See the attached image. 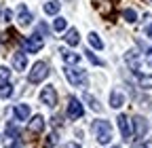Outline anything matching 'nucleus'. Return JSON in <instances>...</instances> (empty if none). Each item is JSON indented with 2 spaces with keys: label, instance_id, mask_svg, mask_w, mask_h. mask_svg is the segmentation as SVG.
<instances>
[{
  "label": "nucleus",
  "instance_id": "f257e3e1",
  "mask_svg": "<svg viewBox=\"0 0 152 148\" xmlns=\"http://www.w3.org/2000/svg\"><path fill=\"white\" fill-rule=\"evenodd\" d=\"M93 133H95V138H97L99 144H110L112 142V125L108 121L97 119L93 123Z\"/></svg>",
  "mask_w": 152,
  "mask_h": 148
},
{
  "label": "nucleus",
  "instance_id": "f03ea898",
  "mask_svg": "<svg viewBox=\"0 0 152 148\" xmlns=\"http://www.w3.org/2000/svg\"><path fill=\"white\" fill-rule=\"evenodd\" d=\"M49 66L45 64V62H36L34 66H32V70H30V74H28V83H32V85H36V83H42L47 76H49Z\"/></svg>",
  "mask_w": 152,
  "mask_h": 148
},
{
  "label": "nucleus",
  "instance_id": "7ed1b4c3",
  "mask_svg": "<svg viewBox=\"0 0 152 148\" xmlns=\"http://www.w3.org/2000/svg\"><path fill=\"white\" fill-rule=\"evenodd\" d=\"M64 74L70 81V85H74V87H85L87 85V70H83V68H66Z\"/></svg>",
  "mask_w": 152,
  "mask_h": 148
},
{
  "label": "nucleus",
  "instance_id": "20e7f679",
  "mask_svg": "<svg viewBox=\"0 0 152 148\" xmlns=\"http://www.w3.org/2000/svg\"><path fill=\"white\" fill-rule=\"evenodd\" d=\"M68 119L70 121H78L83 114H85V108H83V104L78 102V97H70L68 100Z\"/></svg>",
  "mask_w": 152,
  "mask_h": 148
},
{
  "label": "nucleus",
  "instance_id": "39448f33",
  "mask_svg": "<svg viewBox=\"0 0 152 148\" xmlns=\"http://www.w3.org/2000/svg\"><path fill=\"white\" fill-rule=\"evenodd\" d=\"M40 102H42L45 106H49V108H55V106H57V91H55L53 85L42 87V91H40Z\"/></svg>",
  "mask_w": 152,
  "mask_h": 148
},
{
  "label": "nucleus",
  "instance_id": "423d86ee",
  "mask_svg": "<svg viewBox=\"0 0 152 148\" xmlns=\"http://www.w3.org/2000/svg\"><path fill=\"white\" fill-rule=\"evenodd\" d=\"M42 36H38V34H32V36H28V38L23 40V49H26V53H38L42 49Z\"/></svg>",
  "mask_w": 152,
  "mask_h": 148
},
{
  "label": "nucleus",
  "instance_id": "0eeeda50",
  "mask_svg": "<svg viewBox=\"0 0 152 148\" xmlns=\"http://www.w3.org/2000/svg\"><path fill=\"white\" fill-rule=\"evenodd\" d=\"M133 133H135L137 140H144L146 133H148V121L144 116H133Z\"/></svg>",
  "mask_w": 152,
  "mask_h": 148
},
{
  "label": "nucleus",
  "instance_id": "6e6552de",
  "mask_svg": "<svg viewBox=\"0 0 152 148\" xmlns=\"http://www.w3.org/2000/svg\"><path fill=\"white\" fill-rule=\"evenodd\" d=\"M116 123H118V131H121V138L125 140V142H129L131 140V121L125 116V114H118V119H116Z\"/></svg>",
  "mask_w": 152,
  "mask_h": 148
},
{
  "label": "nucleus",
  "instance_id": "1a4fd4ad",
  "mask_svg": "<svg viewBox=\"0 0 152 148\" xmlns=\"http://www.w3.org/2000/svg\"><path fill=\"white\" fill-rule=\"evenodd\" d=\"M32 13L28 11V7L26 4H19L17 7V21H19V26H30L32 23Z\"/></svg>",
  "mask_w": 152,
  "mask_h": 148
},
{
  "label": "nucleus",
  "instance_id": "9d476101",
  "mask_svg": "<svg viewBox=\"0 0 152 148\" xmlns=\"http://www.w3.org/2000/svg\"><path fill=\"white\" fill-rule=\"evenodd\" d=\"M125 62L129 64V68L133 70V72H140V55H137V51L135 49H131V51H127L125 53Z\"/></svg>",
  "mask_w": 152,
  "mask_h": 148
},
{
  "label": "nucleus",
  "instance_id": "9b49d317",
  "mask_svg": "<svg viewBox=\"0 0 152 148\" xmlns=\"http://www.w3.org/2000/svg\"><path fill=\"white\" fill-rule=\"evenodd\" d=\"M13 112H15L17 121H28V119H30V106H28V104H17V106L13 108Z\"/></svg>",
  "mask_w": 152,
  "mask_h": 148
},
{
  "label": "nucleus",
  "instance_id": "f8f14e48",
  "mask_svg": "<svg viewBox=\"0 0 152 148\" xmlns=\"http://www.w3.org/2000/svg\"><path fill=\"white\" fill-rule=\"evenodd\" d=\"M26 66H28L26 53H23V51H17V53H13V68H15V70H26Z\"/></svg>",
  "mask_w": 152,
  "mask_h": 148
},
{
  "label": "nucleus",
  "instance_id": "ddd939ff",
  "mask_svg": "<svg viewBox=\"0 0 152 148\" xmlns=\"http://www.w3.org/2000/svg\"><path fill=\"white\" fill-rule=\"evenodd\" d=\"M64 40H66V45L76 47V45L80 42V38H78V30H76V28H70V30L66 32V36H64Z\"/></svg>",
  "mask_w": 152,
  "mask_h": 148
},
{
  "label": "nucleus",
  "instance_id": "4468645a",
  "mask_svg": "<svg viewBox=\"0 0 152 148\" xmlns=\"http://www.w3.org/2000/svg\"><path fill=\"white\" fill-rule=\"evenodd\" d=\"M42 129H45V119H42L40 114H36V116L30 121V131H32V133H40Z\"/></svg>",
  "mask_w": 152,
  "mask_h": 148
},
{
  "label": "nucleus",
  "instance_id": "2eb2a0df",
  "mask_svg": "<svg viewBox=\"0 0 152 148\" xmlns=\"http://www.w3.org/2000/svg\"><path fill=\"white\" fill-rule=\"evenodd\" d=\"M123 104H125V95L121 93V91H112V93H110V106L118 110Z\"/></svg>",
  "mask_w": 152,
  "mask_h": 148
},
{
  "label": "nucleus",
  "instance_id": "dca6fc26",
  "mask_svg": "<svg viewBox=\"0 0 152 148\" xmlns=\"http://www.w3.org/2000/svg\"><path fill=\"white\" fill-rule=\"evenodd\" d=\"M61 9V4L57 2V0H49V2H45V13L47 15H57Z\"/></svg>",
  "mask_w": 152,
  "mask_h": 148
},
{
  "label": "nucleus",
  "instance_id": "f3484780",
  "mask_svg": "<svg viewBox=\"0 0 152 148\" xmlns=\"http://www.w3.org/2000/svg\"><path fill=\"white\" fill-rule=\"evenodd\" d=\"M61 57H64V62L70 64V66H74V64L80 62V55H76V53H72V51H61Z\"/></svg>",
  "mask_w": 152,
  "mask_h": 148
},
{
  "label": "nucleus",
  "instance_id": "a211bd4d",
  "mask_svg": "<svg viewBox=\"0 0 152 148\" xmlns=\"http://www.w3.org/2000/svg\"><path fill=\"white\" fill-rule=\"evenodd\" d=\"M85 102L89 104V108L93 110V112H102V104H99L97 100H95L91 93H85Z\"/></svg>",
  "mask_w": 152,
  "mask_h": 148
},
{
  "label": "nucleus",
  "instance_id": "6ab92c4d",
  "mask_svg": "<svg viewBox=\"0 0 152 148\" xmlns=\"http://www.w3.org/2000/svg\"><path fill=\"white\" fill-rule=\"evenodd\" d=\"M89 42H91V47H95V49H104V40L99 38L97 32H91V34H89Z\"/></svg>",
  "mask_w": 152,
  "mask_h": 148
},
{
  "label": "nucleus",
  "instance_id": "aec40b11",
  "mask_svg": "<svg viewBox=\"0 0 152 148\" xmlns=\"http://www.w3.org/2000/svg\"><path fill=\"white\" fill-rule=\"evenodd\" d=\"M140 87L142 89H152V74H140Z\"/></svg>",
  "mask_w": 152,
  "mask_h": 148
},
{
  "label": "nucleus",
  "instance_id": "412c9836",
  "mask_svg": "<svg viewBox=\"0 0 152 148\" xmlns=\"http://www.w3.org/2000/svg\"><path fill=\"white\" fill-rule=\"evenodd\" d=\"M66 28H68V21L64 19V17H57V19L53 21V30L55 32H64Z\"/></svg>",
  "mask_w": 152,
  "mask_h": 148
},
{
  "label": "nucleus",
  "instance_id": "4be33fe9",
  "mask_svg": "<svg viewBox=\"0 0 152 148\" xmlns=\"http://www.w3.org/2000/svg\"><path fill=\"white\" fill-rule=\"evenodd\" d=\"M11 93H13V85L11 83L0 85V97H11Z\"/></svg>",
  "mask_w": 152,
  "mask_h": 148
},
{
  "label": "nucleus",
  "instance_id": "5701e85b",
  "mask_svg": "<svg viewBox=\"0 0 152 148\" xmlns=\"http://www.w3.org/2000/svg\"><path fill=\"white\" fill-rule=\"evenodd\" d=\"M123 17H125V19H127L129 23H133V21H137V13L133 11V9H125V11H123Z\"/></svg>",
  "mask_w": 152,
  "mask_h": 148
},
{
  "label": "nucleus",
  "instance_id": "b1692460",
  "mask_svg": "<svg viewBox=\"0 0 152 148\" xmlns=\"http://www.w3.org/2000/svg\"><path fill=\"white\" fill-rule=\"evenodd\" d=\"M9 76H11V70H9L7 66H2V68H0V85L9 83Z\"/></svg>",
  "mask_w": 152,
  "mask_h": 148
},
{
  "label": "nucleus",
  "instance_id": "393cba45",
  "mask_svg": "<svg viewBox=\"0 0 152 148\" xmlns=\"http://www.w3.org/2000/svg\"><path fill=\"white\" fill-rule=\"evenodd\" d=\"M7 136H9V138H19V129H17L13 123L7 125Z\"/></svg>",
  "mask_w": 152,
  "mask_h": 148
},
{
  "label": "nucleus",
  "instance_id": "a878e982",
  "mask_svg": "<svg viewBox=\"0 0 152 148\" xmlns=\"http://www.w3.org/2000/svg\"><path fill=\"white\" fill-rule=\"evenodd\" d=\"M87 59H89V62H91L93 66H102V64H104V62H102L99 57H95V55H93L91 51H87Z\"/></svg>",
  "mask_w": 152,
  "mask_h": 148
},
{
  "label": "nucleus",
  "instance_id": "bb28decb",
  "mask_svg": "<svg viewBox=\"0 0 152 148\" xmlns=\"http://www.w3.org/2000/svg\"><path fill=\"white\" fill-rule=\"evenodd\" d=\"M55 144H57V133H51L47 140V146H55Z\"/></svg>",
  "mask_w": 152,
  "mask_h": 148
},
{
  "label": "nucleus",
  "instance_id": "cd10ccee",
  "mask_svg": "<svg viewBox=\"0 0 152 148\" xmlns=\"http://www.w3.org/2000/svg\"><path fill=\"white\" fill-rule=\"evenodd\" d=\"M47 32H49V28H47L45 23H38V32H36L38 36H42V34H47Z\"/></svg>",
  "mask_w": 152,
  "mask_h": 148
},
{
  "label": "nucleus",
  "instance_id": "c85d7f7f",
  "mask_svg": "<svg viewBox=\"0 0 152 148\" xmlns=\"http://www.w3.org/2000/svg\"><path fill=\"white\" fill-rule=\"evenodd\" d=\"M133 148H152V142H137Z\"/></svg>",
  "mask_w": 152,
  "mask_h": 148
},
{
  "label": "nucleus",
  "instance_id": "c756f323",
  "mask_svg": "<svg viewBox=\"0 0 152 148\" xmlns=\"http://www.w3.org/2000/svg\"><path fill=\"white\" fill-rule=\"evenodd\" d=\"M146 62L152 66V49H148V53H146Z\"/></svg>",
  "mask_w": 152,
  "mask_h": 148
},
{
  "label": "nucleus",
  "instance_id": "7c9ffc66",
  "mask_svg": "<svg viewBox=\"0 0 152 148\" xmlns=\"http://www.w3.org/2000/svg\"><path fill=\"white\" fill-rule=\"evenodd\" d=\"M11 17H13V13L7 9V11H4V21H11Z\"/></svg>",
  "mask_w": 152,
  "mask_h": 148
},
{
  "label": "nucleus",
  "instance_id": "2f4dec72",
  "mask_svg": "<svg viewBox=\"0 0 152 148\" xmlns=\"http://www.w3.org/2000/svg\"><path fill=\"white\" fill-rule=\"evenodd\" d=\"M64 148H80V144H76V142H70V144H66Z\"/></svg>",
  "mask_w": 152,
  "mask_h": 148
},
{
  "label": "nucleus",
  "instance_id": "473e14b6",
  "mask_svg": "<svg viewBox=\"0 0 152 148\" xmlns=\"http://www.w3.org/2000/svg\"><path fill=\"white\" fill-rule=\"evenodd\" d=\"M146 34H148V38H152V23L148 26V30H146Z\"/></svg>",
  "mask_w": 152,
  "mask_h": 148
},
{
  "label": "nucleus",
  "instance_id": "72a5a7b5",
  "mask_svg": "<svg viewBox=\"0 0 152 148\" xmlns=\"http://www.w3.org/2000/svg\"><path fill=\"white\" fill-rule=\"evenodd\" d=\"M11 148H23V146L19 144V142H13V144H11Z\"/></svg>",
  "mask_w": 152,
  "mask_h": 148
}]
</instances>
